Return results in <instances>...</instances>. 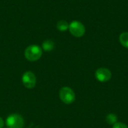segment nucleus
Instances as JSON below:
<instances>
[{
  "instance_id": "f257e3e1",
  "label": "nucleus",
  "mask_w": 128,
  "mask_h": 128,
  "mask_svg": "<svg viewBox=\"0 0 128 128\" xmlns=\"http://www.w3.org/2000/svg\"><path fill=\"white\" fill-rule=\"evenodd\" d=\"M24 55L27 60L35 62L42 56V49L38 45H30L26 49Z\"/></svg>"
},
{
  "instance_id": "f03ea898",
  "label": "nucleus",
  "mask_w": 128,
  "mask_h": 128,
  "mask_svg": "<svg viewBox=\"0 0 128 128\" xmlns=\"http://www.w3.org/2000/svg\"><path fill=\"white\" fill-rule=\"evenodd\" d=\"M69 32L70 34L76 38H81L86 33V28L84 25L77 20L72 21L69 24Z\"/></svg>"
},
{
  "instance_id": "7ed1b4c3",
  "label": "nucleus",
  "mask_w": 128,
  "mask_h": 128,
  "mask_svg": "<svg viewBox=\"0 0 128 128\" xmlns=\"http://www.w3.org/2000/svg\"><path fill=\"white\" fill-rule=\"evenodd\" d=\"M59 98L65 104H72L76 98L74 92L69 87H63L59 91Z\"/></svg>"
},
{
  "instance_id": "20e7f679",
  "label": "nucleus",
  "mask_w": 128,
  "mask_h": 128,
  "mask_svg": "<svg viewBox=\"0 0 128 128\" xmlns=\"http://www.w3.org/2000/svg\"><path fill=\"white\" fill-rule=\"evenodd\" d=\"M6 125L8 128H22L24 120L19 114H11L6 119Z\"/></svg>"
},
{
  "instance_id": "39448f33",
  "label": "nucleus",
  "mask_w": 128,
  "mask_h": 128,
  "mask_svg": "<svg viewBox=\"0 0 128 128\" xmlns=\"http://www.w3.org/2000/svg\"><path fill=\"white\" fill-rule=\"evenodd\" d=\"M22 82L27 88H33L36 85V76L32 71H27L22 76Z\"/></svg>"
},
{
  "instance_id": "423d86ee",
  "label": "nucleus",
  "mask_w": 128,
  "mask_h": 128,
  "mask_svg": "<svg viewBox=\"0 0 128 128\" xmlns=\"http://www.w3.org/2000/svg\"><path fill=\"white\" fill-rule=\"evenodd\" d=\"M95 77L99 82H106L111 79L112 73L106 68H100L95 72Z\"/></svg>"
},
{
  "instance_id": "0eeeda50",
  "label": "nucleus",
  "mask_w": 128,
  "mask_h": 128,
  "mask_svg": "<svg viewBox=\"0 0 128 128\" xmlns=\"http://www.w3.org/2000/svg\"><path fill=\"white\" fill-rule=\"evenodd\" d=\"M54 43L51 40H46L42 44V48L46 52H50L54 49Z\"/></svg>"
},
{
  "instance_id": "6e6552de",
  "label": "nucleus",
  "mask_w": 128,
  "mask_h": 128,
  "mask_svg": "<svg viewBox=\"0 0 128 128\" xmlns=\"http://www.w3.org/2000/svg\"><path fill=\"white\" fill-rule=\"evenodd\" d=\"M57 29L60 32H65L69 28V23L66 20H60L56 25Z\"/></svg>"
},
{
  "instance_id": "1a4fd4ad",
  "label": "nucleus",
  "mask_w": 128,
  "mask_h": 128,
  "mask_svg": "<svg viewBox=\"0 0 128 128\" xmlns=\"http://www.w3.org/2000/svg\"><path fill=\"white\" fill-rule=\"evenodd\" d=\"M119 40H120V43L121 44L126 47L128 48V32H122L120 36H119Z\"/></svg>"
},
{
  "instance_id": "9d476101",
  "label": "nucleus",
  "mask_w": 128,
  "mask_h": 128,
  "mask_svg": "<svg viewBox=\"0 0 128 128\" xmlns=\"http://www.w3.org/2000/svg\"><path fill=\"white\" fill-rule=\"evenodd\" d=\"M106 120L109 124H115L116 122H118V117L114 113H110L107 115Z\"/></svg>"
},
{
  "instance_id": "9b49d317",
  "label": "nucleus",
  "mask_w": 128,
  "mask_h": 128,
  "mask_svg": "<svg viewBox=\"0 0 128 128\" xmlns=\"http://www.w3.org/2000/svg\"><path fill=\"white\" fill-rule=\"evenodd\" d=\"M112 128H128V127L124 123L122 122H116L115 124H113Z\"/></svg>"
},
{
  "instance_id": "f8f14e48",
  "label": "nucleus",
  "mask_w": 128,
  "mask_h": 128,
  "mask_svg": "<svg viewBox=\"0 0 128 128\" xmlns=\"http://www.w3.org/2000/svg\"><path fill=\"white\" fill-rule=\"evenodd\" d=\"M4 122L3 121V119L0 117V128H4Z\"/></svg>"
}]
</instances>
